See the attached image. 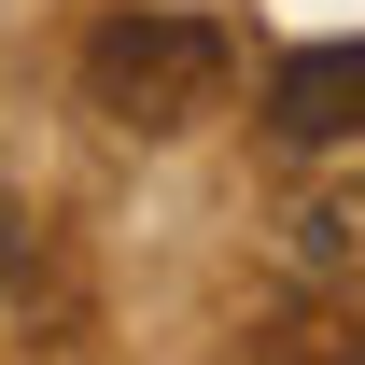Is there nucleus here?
<instances>
[{
    "instance_id": "obj_1",
    "label": "nucleus",
    "mask_w": 365,
    "mask_h": 365,
    "mask_svg": "<svg viewBox=\"0 0 365 365\" xmlns=\"http://www.w3.org/2000/svg\"><path fill=\"white\" fill-rule=\"evenodd\" d=\"M225 29L211 14H113V29H85V113L98 127H127V140H169L197 127L211 98H225Z\"/></svg>"
},
{
    "instance_id": "obj_2",
    "label": "nucleus",
    "mask_w": 365,
    "mask_h": 365,
    "mask_svg": "<svg viewBox=\"0 0 365 365\" xmlns=\"http://www.w3.org/2000/svg\"><path fill=\"white\" fill-rule=\"evenodd\" d=\"M267 127L295 140V155H337V140H365V43H309L267 71Z\"/></svg>"
},
{
    "instance_id": "obj_3",
    "label": "nucleus",
    "mask_w": 365,
    "mask_h": 365,
    "mask_svg": "<svg viewBox=\"0 0 365 365\" xmlns=\"http://www.w3.org/2000/svg\"><path fill=\"white\" fill-rule=\"evenodd\" d=\"M239 365H337V337H309V323H267V337H253Z\"/></svg>"
},
{
    "instance_id": "obj_4",
    "label": "nucleus",
    "mask_w": 365,
    "mask_h": 365,
    "mask_svg": "<svg viewBox=\"0 0 365 365\" xmlns=\"http://www.w3.org/2000/svg\"><path fill=\"white\" fill-rule=\"evenodd\" d=\"M14 253H29V225H14V211H0V281H14Z\"/></svg>"
},
{
    "instance_id": "obj_5",
    "label": "nucleus",
    "mask_w": 365,
    "mask_h": 365,
    "mask_svg": "<svg viewBox=\"0 0 365 365\" xmlns=\"http://www.w3.org/2000/svg\"><path fill=\"white\" fill-rule=\"evenodd\" d=\"M337 365H365V337H337Z\"/></svg>"
}]
</instances>
